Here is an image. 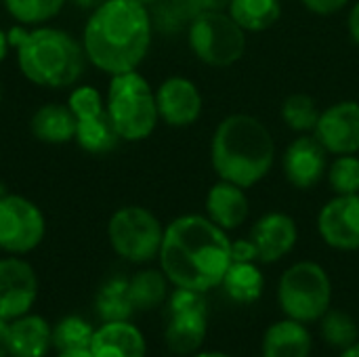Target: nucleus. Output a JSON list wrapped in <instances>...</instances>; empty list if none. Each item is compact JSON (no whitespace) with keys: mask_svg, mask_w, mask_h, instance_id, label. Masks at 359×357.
I'll return each mask as SVG.
<instances>
[{"mask_svg":"<svg viewBox=\"0 0 359 357\" xmlns=\"http://www.w3.org/2000/svg\"><path fill=\"white\" fill-rule=\"evenodd\" d=\"M347 29H349V36L351 40L359 44V0L351 6L349 11V17H347Z\"/></svg>","mask_w":359,"mask_h":357,"instance_id":"nucleus-35","label":"nucleus"},{"mask_svg":"<svg viewBox=\"0 0 359 357\" xmlns=\"http://www.w3.org/2000/svg\"><path fill=\"white\" fill-rule=\"evenodd\" d=\"M105 0H67V4H72V6H76V8H80V11H93V8H97L99 4H103Z\"/></svg>","mask_w":359,"mask_h":357,"instance_id":"nucleus-37","label":"nucleus"},{"mask_svg":"<svg viewBox=\"0 0 359 357\" xmlns=\"http://www.w3.org/2000/svg\"><path fill=\"white\" fill-rule=\"evenodd\" d=\"M250 240L257 246L259 263H278L294 250L299 242V227L290 215L271 210L255 221Z\"/></svg>","mask_w":359,"mask_h":357,"instance_id":"nucleus-17","label":"nucleus"},{"mask_svg":"<svg viewBox=\"0 0 359 357\" xmlns=\"http://www.w3.org/2000/svg\"><path fill=\"white\" fill-rule=\"evenodd\" d=\"M318 234L334 250H359V194L328 200L318 213Z\"/></svg>","mask_w":359,"mask_h":357,"instance_id":"nucleus-13","label":"nucleus"},{"mask_svg":"<svg viewBox=\"0 0 359 357\" xmlns=\"http://www.w3.org/2000/svg\"><path fill=\"white\" fill-rule=\"evenodd\" d=\"M313 351V337L307 324L284 318L273 322L261 341L263 357H309Z\"/></svg>","mask_w":359,"mask_h":357,"instance_id":"nucleus-20","label":"nucleus"},{"mask_svg":"<svg viewBox=\"0 0 359 357\" xmlns=\"http://www.w3.org/2000/svg\"><path fill=\"white\" fill-rule=\"evenodd\" d=\"M158 263L175 288L208 292L231 265V240L206 215H181L164 227Z\"/></svg>","mask_w":359,"mask_h":357,"instance_id":"nucleus-1","label":"nucleus"},{"mask_svg":"<svg viewBox=\"0 0 359 357\" xmlns=\"http://www.w3.org/2000/svg\"><path fill=\"white\" fill-rule=\"evenodd\" d=\"M0 357H11V322L0 320Z\"/></svg>","mask_w":359,"mask_h":357,"instance_id":"nucleus-34","label":"nucleus"},{"mask_svg":"<svg viewBox=\"0 0 359 357\" xmlns=\"http://www.w3.org/2000/svg\"><path fill=\"white\" fill-rule=\"evenodd\" d=\"M278 303L286 318L313 324L330 309L332 282L328 271L316 261L290 265L278 282Z\"/></svg>","mask_w":359,"mask_h":357,"instance_id":"nucleus-6","label":"nucleus"},{"mask_svg":"<svg viewBox=\"0 0 359 357\" xmlns=\"http://www.w3.org/2000/svg\"><path fill=\"white\" fill-rule=\"evenodd\" d=\"M328 185L334 196L359 194V158L355 154L337 156L332 164H328L326 173Z\"/></svg>","mask_w":359,"mask_h":357,"instance_id":"nucleus-31","label":"nucleus"},{"mask_svg":"<svg viewBox=\"0 0 359 357\" xmlns=\"http://www.w3.org/2000/svg\"><path fill=\"white\" fill-rule=\"evenodd\" d=\"M151 40L154 17L137 0H105L88 13L80 38L86 61L107 76L139 69Z\"/></svg>","mask_w":359,"mask_h":357,"instance_id":"nucleus-2","label":"nucleus"},{"mask_svg":"<svg viewBox=\"0 0 359 357\" xmlns=\"http://www.w3.org/2000/svg\"><path fill=\"white\" fill-rule=\"evenodd\" d=\"M282 170L286 181L301 189H313L328 173V151L316 139V135L297 137L282 156Z\"/></svg>","mask_w":359,"mask_h":357,"instance_id":"nucleus-16","label":"nucleus"},{"mask_svg":"<svg viewBox=\"0 0 359 357\" xmlns=\"http://www.w3.org/2000/svg\"><path fill=\"white\" fill-rule=\"evenodd\" d=\"M95 330L97 328L88 320L80 316H67L53 326V349H57V353L74 351V349H90Z\"/></svg>","mask_w":359,"mask_h":357,"instance_id":"nucleus-28","label":"nucleus"},{"mask_svg":"<svg viewBox=\"0 0 359 357\" xmlns=\"http://www.w3.org/2000/svg\"><path fill=\"white\" fill-rule=\"evenodd\" d=\"M2 6L15 23L38 27L59 17L67 6V0H2Z\"/></svg>","mask_w":359,"mask_h":357,"instance_id":"nucleus-27","label":"nucleus"},{"mask_svg":"<svg viewBox=\"0 0 359 357\" xmlns=\"http://www.w3.org/2000/svg\"><path fill=\"white\" fill-rule=\"evenodd\" d=\"M93 357H147L143 332L130 322H103L90 343Z\"/></svg>","mask_w":359,"mask_h":357,"instance_id":"nucleus-19","label":"nucleus"},{"mask_svg":"<svg viewBox=\"0 0 359 357\" xmlns=\"http://www.w3.org/2000/svg\"><path fill=\"white\" fill-rule=\"evenodd\" d=\"M162 238V221L139 204L118 208L107 221V242L111 250L133 265H145L158 259Z\"/></svg>","mask_w":359,"mask_h":357,"instance_id":"nucleus-7","label":"nucleus"},{"mask_svg":"<svg viewBox=\"0 0 359 357\" xmlns=\"http://www.w3.org/2000/svg\"><path fill=\"white\" fill-rule=\"evenodd\" d=\"M95 309L103 322L130 320L135 314V305L128 295V280L126 278H109L97 292Z\"/></svg>","mask_w":359,"mask_h":357,"instance_id":"nucleus-26","label":"nucleus"},{"mask_svg":"<svg viewBox=\"0 0 359 357\" xmlns=\"http://www.w3.org/2000/svg\"><path fill=\"white\" fill-rule=\"evenodd\" d=\"M225 11L244 32H265L280 21L282 2L280 0H229Z\"/></svg>","mask_w":359,"mask_h":357,"instance_id":"nucleus-24","label":"nucleus"},{"mask_svg":"<svg viewBox=\"0 0 359 357\" xmlns=\"http://www.w3.org/2000/svg\"><path fill=\"white\" fill-rule=\"evenodd\" d=\"M303 6L316 15H337L341 13L351 0H301Z\"/></svg>","mask_w":359,"mask_h":357,"instance_id":"nucleus-33","label":"nucleus"},{"mask_svg":"<svg viewBox=\"0 0 359 357\" xmlns=\"http://www.w3.org/2000/svg\"><path fill=\"white\" fill-rule=\"evenodd\" d=\"M259 252L250 238L231 240V263H257Z\"/></svg>","mask_w":359,"mask_h":357,"instance_id":"nucleus-32","label":"nucleus"},{"mask_svg":"<svg viewBox=\"0 0 359 357\" xmlns=\"http://www.w3.org/2000/svg\"><path fill=\"white\" fill-rule=\"evenodd\" d=\"M32 135L46 145H65L76 137V118L67 103H44L29 118Z\"/></svg>","mask_w":359,"mask_h":357,"instance_id":"nucleus-22","label":"nucleus"},{"mask_svg":"<svg viewBox=\"0 0 359 357\" xmlns=\"http://www.w3.org/2000/svg\"><path fill=\"white\" fill-rule=\"evenodd\" d=\"M273 162L276 141L263 120L231 114L217 124L210 139V164L219 179L250 189L271 173Z\"/></svg>","mask_w":359,"mask_h":357,"instance_id":"nucleus-4","label":"nucleus"},{"mask_svg":"<svg viewBox=\"0 0 359 357\" xmlns=\"http://www.w3.org/2000/svg\"><path fill=\"white\" fill-rule=\"evenodd\" d=\"M168 322L164 330L166 347L177 356H194L202 349L208 335L206 292L175 288L168 299Z\"/></svg>","mask_w":359,"mask_h":357,"instance_id":"nucleus-9","label":"nucleus"},{"mask_svg":"<svg viewBox=\"0 0 359 357\" xmlns=\"http://www.w3.org/2000/svg\"><path fill=\"white\" fill-rule=\"evenodd\" d=\"M158 116L172 128H185L200 120L204 99L198 84L185 76H168L156 88Z\"/></svg>","mask_w":359,"mask_h":357,"instance_id":"nucleus-14","label":"nucleus"},{"mask_svg":"<svg viewBox=\"0 0 359 357\" xmlns=\"http://www.w3.org/2000/svg\"><path fill=\"white\" fill-rule=\"evenodd\" d=\"M46 238V217L42 208L25 196L0 194V250L25 257Z\"/></svg>","mask_w":359,"mask_h":357,"instance_id":"nucleus-11","label":"nucleus"},{"mask_svg":"<svg viewBox=\"0 0 359 357\" xmlns=\"http://www.w3.org/2000/svg\"><path fill=\"white\" fill-rule=\"evenodd\" d=\"M191 53L210 67H229L246 53V32L227 11H204L187 25Z\"/></svg>","mask_w":359,"mask_h":357,"instance_id":"nucleus-8","label":"nucleus"},{"mask_svg":"<svg viewBox=\"0 0 359 357\" xmlns=\"http://www.w3.org/2000/svg\"><path fill=\"white\" fill-rule=\"evenodd\" d=\"M53 347V326L38 314L11 322V357H46Z\"/></svg>","mask_w":359,"mask_h":357,"instance_id":"nucleus-21","label":"nucleus"},{"mask_svg":"<svg viewBox=\"0 0 359 357\" xmlns=\"http://www.w3.org/2000/svg\"><path fill=\"white\" fill-rule=\"evenodd\" d=\"M105 109L116 135L126 143L149 139L160 122L156 88L139 69L109 76Z\"/></svg>","mask_w":359,"mask_h":357,"instance_id":"nucleus-5","label":"nucleus"},{"mask_svg":"<svg viewBox=\"0 0 359 357\" xmlns=\"http://www.w3.org/2000/svg\"><path fill=\"white\" fill-rule=\"evenodd\" d=\"M189 357H231L229 353H223V351H196L194 356H189Z\"/></svg>","mask_w":359,"mask_h":357,"instance_id":"nucleus-40","label":"nucleus"},{"mask_svg":"<svg viewBox=\"0 0 359 357\" xmlns=\"http://www.w3.org/2000/svg\"><path fill=\"white\" fill-rule=\"evenodd\" d=\"M11 50H13V48H11V42H8V29H4V27L0 25V63L8 57Z\"/></svg>","mask_w":359,"mask_h":357,"instance_id":"nucleus-36","label":"nucleus"},{"mask_svg":"<svg viewBox=\"0 0 359 357\" xmlns=\"http://www.w3.org/2000/svg\"><path fill=\"white\" fill-rule=\"evenodd\" d=\"M0 101H2V84H0Z\"/></svg>","mask_w":359,"mask_h":357,"instance_id":"nucleus-42","label":"nucleus"},{"mask_svg":"<svg viewBox=\"0 0 359 357\" xmlns=\"http://www.w3.org/2000/svg\"><path fill=\"white\" fill-rule=\"evenodd\" d=\"M204 208H206V217L225 231L242 227L250 215L246 189L223 179H219L208 189Z\"/></svg>","mask_w":359,"mask_h":357,"instance_id":"nucleus-18","label":"nucleus"},{"mask_svg":"<svg viewBox=\"0 0 359 357\" xmlns=\"http://www.w3.org/2000/svg\"><path fill=\"white\" fill-rule=\"evenodd\" d=\"M168 278L162 269H141L128 278V295L135 305V311H149L166 303L168 299Z\"/></svg>","mask_w":359,"mask_h":357,"instance_id":"nucleus-25","label":"nucleus"},{"mask_svg":"<svg viewBox=\"0 0 359 357\" xmlns=\"http://www.w3.org/2000/svg\"><path fill=\"white\" fill-rule=\"evenodd\" d=\"M320 114L322 112H320L316 99L305 95V93H294V95L286 97L284 103H282V120H284V124L290 130L301 133V135L316 130Z\"/></svg>","mask_w":359,"mask_h":357,"instance_id":"nucleus-30","label":"nucleus"},{"mask_svg":"<svg viewBox=\"0 0 359 357\" xmlns=\"http://www.w3.org/2000/svg\"><path fill=\"white\" fill-rule=\"evenodd\" d=\"M339 357H359V341L358 343H353L351 347H347V349H343Z\"/></svg>","mask_w":359,"mask_h":357,"instance_id":"nucleus-39","label":"nucleus"},{"mask_svg":"<svg viewBox=\"0 0 359 357\" xmlns=\"http://www.w3.org/2000/svg\"><path fill=\"white\" fill-rule=\"evenodd\" d=\"M137 2H141V4H145V6H151V4H156V2H162V0H137Z\"/></svg>","mask_w":359,"mask_h":357,"instance_id":"nucleus-41","label":"nucleus"},{"mask_svg":"<svg viewBox=\"0 0 359 357\" xmlns=\"http://www.w3.org/2000/svg\"><path fill=\"white\" fill-rule=\"evenodd\" d=\"M8 42L21 76L40 88H72L80 82L88 65L82 42L67 29L50 23L38 27L15 23L8 29Z\"/></svg>","mask_w":359,"mask_h":357,"instance_id":"nucleus-3","label":"nucleus"},{"mask_svg":"<svg viewBox=\"0 0 359 357\" xmlns=\"http://www.w3.org/2000/svg\"><path fill=\"white\" fill-rule=\"evenodd\" d=\"M65 103L76 118L74 143H78L80 149L99 156L109 154L120 143L105 109V95L97 86L78 82L69 88Z\"/></svg>","mask_w":359,"mask_h":357,"instance_id":"nucleus-10","label":"nucleus"},{"mask_svg":"<svg viewBox=\"0 0 359 357\" xmlns=\"http://www.w3.org/2000/svg\"><path fill=\"white\" fill-rule=\"evenodd\" d=\"M57 357H93L90 349H74V351H61Z\"/></svg>","mask_w":359,"mask_h":357,"instance_id":"nucleus-38","label":"nucleus"},{"mask_svg":"<svg viewBox=\"0 0 359 357\" xmlns=\"http://www.w3.org/2000/svg\"><path fill=\"white\" fill-rule=\"evenodd\" d=\"M38 299V276L34 267L15 255L0 259V320L13 322L32 311Z\"/></svg>","mask_w":359,"mask_h":357,"instance_id":"nucleus-12","label":"nucleus"},{"mask_svg":"<svg viewBox=\"0 0 359 357\" xmlns=\"http://www.w3.org/2000/svg\"><path fill=\"white\" fill-rule=\"evenodd\" d=\"M316 139L332 156L359 151V101H337L328 105L316 124Z\"/></svg>","mask_w":359,"mask_h":357,"instance_id":"nucleus-15","label":"nucleus"},{"mask_svg":"<svg viewBox=\"0 0 359 357\" xmlns=\"http://www.w3.org/2000/svg\"><path fill=\"white\" fill-rule=\"evenodd\" d=\"M320 337L334 349L343 351L359 341L358 322L341 309H328L320 318Z\"/></svg>","mask_w":359,"mask_h":357,"instance_id":"nucleus-29","label":"nucleus"},{"mask_svg":"<svg viewBox=\"0 0 359 357\" xmlns=\"http://www.w3.org/2000/svg\"><path fill=\"white\" fill-rule=\"evenodd\" d=\"M238 305H252L263 297L265 276L257 263H231L221 286Z\"/></svg>","mask_w":359,"mask_h":357,"instance_id":"nucleus-23","label":"nucleus"}]
</instances>
